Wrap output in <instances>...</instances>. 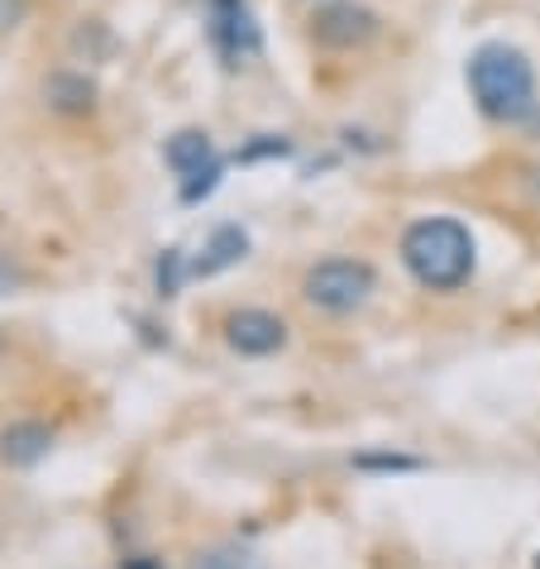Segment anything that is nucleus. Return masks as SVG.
Listing matches in <instances>:
<instances>
[{"label": "nucleus", "instance_id": "7ed1b4c3", "mask_svg": "<svg viewBox=\"0 0 540 569\" xmlns=\"http://www.w3.org/2000/svg\"><path fill=\"white\" fill-rule=\"evenodd\" d=\"M373 292V268L354 259H326L307 273V302L330 316H349L369 302Z\"/></svg>", "mask_w": 540, "mask_h": 569}, {"label": "nucleus", "instance_id": "f03ea898", "mask_svg": "<svg viewBox=\"0 0 540 569\" xmlns=\"http://www.w3.org/2000/svg\"><path fill=\"white\" fill-rule=\"evenodd\" d=\"M402 263L421 288L450 292L459 282H469V273H473V234L450 216L417 220V226L402 234Z\"/></svg>", "mask_w": 540, "mask_h": 569}, {"label": "nucleus", "instance_id": "20e7f679", "mask_svg": "<svg viewBox=\"0 0 540 569\" xmlns=\"http://www.w3.org/2000/svg\"><path fill=\"white\" fill-rule=\"evenodd\" d=\"M168 163L182 172V201H201V197L216 187V178H220V158H216V149H211V139L197 134V130L172 134Z\"/></svg>", "mask_w": 540, "mask_h": 569}, {"label": "nucleus", "instance_id": "0eeeda50", "mask_svg": "<svg viewBox=\"0 0 540 569\" xmlns=\"http://www.w3.org/2000/svg\"><path fill=\"white\" fill-rule=\"evenodd\" d=\"M373 14L363 6H330L321 20H316V39L321 43H336V49H354V43H363L373 34Z\"/></svg>", "mask_w": 540, "mask_h": 569}, {"label": "nucleus", "instance_id": "9d476101", "mask_svg": "<svg viewBox=\"0 0 540 569\" xmlns=\"http://www.w3.org/2000/svg\"><path fill=\"white\" fill-rule=\"evenodd\" d=\"M192 569H263V560L244 546H216V550H206V556H197Z\"/></svg>", "mask_w": 540, "mask_h": 569}, {"label": "nucleus", "instance_id": "f257e3e1", "mask_svg": "<svg viewBox=\"0 0 540 569\" xmlns=\"http://www.w3.org/2000/svg\"><path fill=\"white\" fill-rule=\"evenodd\" d=\"M469 91L488 120H527L536 116V68L512 43H483L469 58Z\"/></svg>", "mask_w": 540, "mask_h": 569}, {"label": "nucleus", "instance_id": "6e6552de", "mask_svg": "<svg viewBox=\"0 0 540 569\" xmlns=\"http://www.w3.org/2000/svg\"><path fill=\"white\" fill-rule=\"evenodd\" d=\"M244 249H249V234L240 230V226H220L211 240H206V249H201V259L187 268V273H197V278H211V273H220V268H230V263H240L244 259Z\"/></svg>", "mask_w": 540, "mask_h": 569}, {"label": "nucleus", "instance_id": "423d86ee", "mask_svg": "<svg viewBox=\"0 0 540 569\" xmlns=\"http://www.w3.org/2000/svg\"><path fill=\"white\" fill-rule=\"evenodd\" d=\"M216 39L230 62H244L249 53H259V29H253L240 0H216Z\"/></svg>", "mask_w": 540, "mask_h": 569}, {"label": "nucleus", "instance_id": "1a4fd4ad", "mask_svg": "<svg viewBox=\"0 0 540 569\" xmlns=\"http://www.w3.org/2000/svg\"><path fill=\"white\" fill-rule=\"evenodd\" d=\"M0 450H6L10 465H34L43 450H49V431L43 426H10L6 436H0Z\"/></svg>", "mask_w": 540, "mask_h": 569}, {"label": "nucleus", "instance_id": "9b49d317", "mask_svg": "<svg viewBox=\"0 0 540 569\" xmlns=\"http://www.w3.org/2000/svg\"><path fill=\"white\" fill-rule=\"evenodd\" d=\"M124 569H163V565H158V560H130Z\"/></svg>", "mask_w": 540, "mask_h": 569}, {"label": "nucleus", "instance_id": "39448f33", "mask_svg": "<svg viewBox=\"0 0 540 569\" xmlns=\"http://www.w3.org/2000/svg\"><path fill=\"white\" fill-rule=\"evenodd\" d=\"M226 336L240 355H273V350H282V340H288V326H282L273 311H234Z\"/></svg>", "mask_w": 540, "mask_h": 569}]
</instances>
